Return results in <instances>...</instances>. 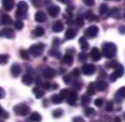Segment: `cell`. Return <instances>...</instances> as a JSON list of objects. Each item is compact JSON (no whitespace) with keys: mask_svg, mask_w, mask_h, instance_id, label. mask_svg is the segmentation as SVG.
Listing matches in <instances>:
<instances>
[{"mask_svg":"<svg viewBox=\"0 0 125 122\" xmlns=\"http://www.w3.org/2000/svg\"><path fill=\"white\" fill-rule=\"evenodd\" d=\"M102 53H103V55L105 57L110 59V58H112L116 55L117 47L114 43L107 42V43H105L103 45Z\"/></svg>","mask_w":125,"mask_h":122,"instance_id":"1","label":"cell"},{"mask_svg":"<svg viewBox=\"0 0 125 122\" xmlns=\"http://www.w3.org/2000/svg\"><path fill=\"white\" fill-rule=\"evenodd\" d=\"M28 10V5L25 1H20L17 5V11H16V17L22 19L27 14Z\"/></svg>","mask_w":125,"mask_h":122,"instance_id":"2","label":"cell"},{"mask_svg":"<svg viewBox=\"0 0 125 122\" xmlns=\"http://www.w3.org/2000/svg\"><path fill=\"white\" fill-rule=\"evenodd\" d=\"M114 69H115V71L110 75V80L112 83L115 82L119 78H121L124 74V68L120 64H118L116 67H115Z\"/></svg>","mask_w":125,"mask_h":122,"instance_id":"3","label":"cell"},{"mask_svg":"<svg viewBox=\"0 0 125 122\" xmlns=\"http://www.w3.org/2000/svg\"><path fill=\"white\" fill-rule=\"evenodd\" d=\"M44 48V45L42 43L33 44V45H31L29 48V52H30V54L32 55V56L37 57L41 56V54H43Z\"/></svg>","mask_w":125,"mask_h":122,"instance_id":"4","label":"cell"},{"mask_svg":"<svg viewBox=\"0 0 125 122\" xmlns=\"http://www.w3.org/2000/svg\"><path fill=\"white\" fill-rule=\"evenodd\" d=\"M14 112L16 113L18 116H27L30 112V108L28 105L23 104V103H20L18 105H15L14 107Z\"/></svg>","mask_w":125,"mask_h":122,"instance_id":"5","label":"cell"},{"mask_svg":"<svg viewBox=\"0 0 125 122\" xmlns=\"http://www.w3.org/2000/svg\"><path fill=\"white\" fill-rule=\"evenodd\" d=\"M98 31H99V29H98V28L96 25H91L85 31V36L90 39L94 38L97 36Z\"/></svg>","mask_w":125,"mask_h":122,"instance_id":"6","label":"cell"},{"mask_svg":"<svg viewBox=\"0 0 125 122\" xmlns=\"http://www.w3.org/2000/svg\"><path fill=\"white\" fill-rule=\"evenodd\" d=\"M96 70V67L92 65V64H85L84 66H82V71L85 75L90 76L95 72Z\"/></svg>","mask_w":125,"mask_h":122,"instance_id":"7","label":"cell"},{"mask_svg":"<svg viewBox=\"0 0 125 122\" xmlns=\"http://www.w3.org/2000/svg\"><path fill=\"white\" fill-rule=\"evenodd\" d=\"M90 56L94 62H98L102 58V54L97 47H94L90 53Z\"/></svg>","mask_w":125,"mask_h":122,"instance_id":"8","label":"cell"},{"mask_svg":"<svg viewBox=\"0 0 125 122\" xmlns=\"http://www.w3.org/2000/svg\"><path fill=\"white\" fill-rule=\"evenodd\" d=\"M44 78L46 79H51L54 78L56 75V70L52 68H47L45 69L43 72Z\"/></svg>","mask_w":125,"mask_h":122,"instance_id":"9","label":"cell"},{"mask_svg":"<svg viewBox=\"0 0 125 122\" xmlns=\"http://www.w3.org/2000/svg\"><path fill=\"white\" fill-rule=\"evenodd\" d=\"M10 73H11L12 76L15 77V78H17V77L20 76L21 74V67L20 66V65L16 64V63L13 64L11 66V68H10Z\"/></svg>","mask_w":125,"mask_h":122,"instance_id":"10","label":"cell"},{"mask_svg":"<svg viewBox=\"0 0 125 122\" xmlns=\"http://www.w3.org/2000/svg\"><path fill=\"white\" fill-rule=\"evenodd\" d=\"M124 98H125V87H121L120 89L116 91L115 99L116 100V102L121 103Z\"/></svg>","mask_w":125,"mask_h":122,"instance_id":"11","label":"cell"},{"mask_svg":"<svg viewBox=\"0 0 125 122\" xmlns=\"http://www.w3.org/2000/svg\"><path fill=\"white\" fill-rule=\"evenodd\" d=\"M47 17H46V15L44 11H37L35 15V20L36 22L38 23H43L46 20Z\"/></svg>","mask_w":125,"mask_h":122,"instance_id":"12","label":"cell"},{"mask_svg":"<svg viewBox=\"0 0 125 122\" xmlns=\"http://www.w3.org/2000/svg\"><path fill=\"white\" fill-rule=\"evenodd\" d=\"M48 12H49V15L52 18L57 16L60 12V7L58 6H52L48 9Z\"/></svg>","mask_w":125,"mask_h":122,"instance_id":"13","label":"cell"},{"mask_svg":"<svg viewBox=\"0 0 125 122\" xmlns=\"http://www.w3.org/2000/svg\"><path fill=\"white\" fill-rule=\"evenodd\" d=\"M0 34H1V36H4V37L9 38V39L13 38V36H15L14 31H13L11 28H4V29H2Z\"/></svg>","mask_w":125,"mask_h":122,"instance_id":"14","label":"cell"},{"mask_svg":"<svg viewBox=\"0 0 125 122\" xmlns=\"http://www.w3.org/2000/svg\"><path fill=\"white\" fill-rule=\"evenodd\" d=\"M2 6L7 11H10L15 6L14 0H2Z\"/></svg>","mask_w":125,"mask_h":122,"instance_id":"15","label":"cell"},{"mask_svg":"<svg viewBox=\"0 0 125 122\" xmlns=\"http://www.w3.org/2000/svg\"><path fill=\"white\" fill-rule=\"evenodd\" d=\"M64 29V24L62 21H57L52 25V31L54 33H61Z\"/></svg>","mask_w":125,"mask_h":122,"instance_id":"16","label":"cell"},{"mask_svg":"<svg viewBox=\"0 0 125 122\" xmlns=\"http://www.w3.org/2000/svg\"><path fill=\"white\" fill-rule=\"evenodd\" d=\"M95 86H96V89L98 91H104L108 87V84L105 81H98L95 84Z\"/></svg>","mask_w":125,"mask_h":122,"instance_id":"17","label":"cell"},{"mask_svg":"<svg viewBox=\"0 0 125 122\" xmlns=\"http://www.w3.org/2000/svg\"><path fill=\"white\" fill-rule=\"evenodd\" d=\"M22 83L26 86H31L33 83V78L31 75H24L22 77Z\"/></svg>","mask_w":125,"mask_h":122,"instance_id":"18","label":"cell"},{"mask_svg":"<svg viewBox=\"0 0 125 122\" xmlns=\"http://www.w3.org/2000/svg\"><path fill=\"white\" fill-rule=\"evenodd\" d=\"M108 15L109 16L113 17L114 19H120V14H119V9L117 7H114L111 11H108Z\"/></svg>","mask_w":125,"mask_h":122,"instance_id":"19","label":"cell"},{"mask_svg":"<svg viewBox=\"0 0 125 122\" xmlns=\"http://www.w3.org/2000/svg\"><path fill=\"white\" fill-rule=\"evenodd\" d=\"M79 44H80V47L81 49L83 50V51H86V50H88L90 45L87 42L85 36H82V37L79 39Z\"/></svg>","mask_w":125,"mask_h":122,"instance_id":"20","label":"cell"},{"mask_svg":"<svg viewBox=\"0 0 125 122\" xmlns=\"http://www.w3.org/2000/svg\"><path fill=\"white\" fill-rule=\"evenodd\" d=\"M77 35V32L73 28H68L65 32V36L66 40H72L75 37V36Z\"/></svg>","mask_w":125,"mask_h":122,"instance_id":"21","label":"cell"},{"mask_svg":"<svg viewBox=\"0 0 125 122\" xmlns=\"http://www.w3.org/2000/svg\"><path fill=\"white\" fill-rule=\"evenodd\" d=\"M62 62L64 64L67 65V66H71L73 64V57L72 56L71 54H65V56L63 57V60Z\"/></svg>","mask_w":125,"mask_h":122,"instance_id":"22","label":"cell"},{"mask_svg":"<svg viewBox=\"0 0 125 122\" xmlns=\"http://www.w3.org/2000/svg\"><path fill=\"white\" fill-rule=\"evenodd\" d=\"M96 92V86L94 83H90L87 87V94L89 95H94Z\"/></svg>","mask_w":125,"mask_h":122,"instance_id":"23","label":"cell"},{"mask_svg":"<svg viewBox=\"0 0 125 122\" xmlns=\"http://www.w3.org/2000/svg\"><path fill=\"white\" fill-rule=\"evenodd\" d=\"M1 22H2V23H3V24L9 25V24H11L12 23V20H11V18H10V15H2V18H1Z\"/></svg>","mask_w":125,"mask_h":122,"instance_id":"24","label":"cell"},{"mask_svg":"<svg viewBox=\"0 0 125 122\" xmlns=\"http://www.w3.org/2000/svg\"><path fill=\"white\" fill-rule=\"evenodd\" d=\"M90 101H91V98L89 95H83L82 96V104L85 106V107H86V106H88L90 103Z\"/></svg>","mask_w":125,"mask_h":122,"instance_id":"25","label":"cell"},{"mask_svg":"<svg viewBox=\"0 0 125 122\" xmlns=\"http://www.w3.org/2000/svg\"><path fill=\"white\" fill-rule=\"evenodd\" d=\"M51 100L54 104H59V103H62L63 98L60 95H53L51 98Z\"/></svg>","mask_w":125,"mask_h":122,"instance_id":"26","label":"cell"},{"mask_svg":"<svg viewBox=\"0 0 125 122\" xmlns=\"http://www.w3.org/2000/svg\"><path fill=\"white\" fill-rule=\"evenodd\" d=\"M42 120V116L38 112H33L29 117V121H41Z\"/></svg>","mask_w":125,"mask_h":122,"instance_id":"27","label":"cell"},{"mask_svg":"<svg viewBox=\"0 0 125 122\" xmlns=\"http://www.w3.org/2000/svg\"><path fill=\"white\" fill-rule=\"evenodd\" d=\"M44 34V29L42 27H37L35 28V30L33 31V35L37 37H40V36H42Z\"/></svg>","mask_w":125,"mask_h":122,"instance_id":"28","label":"cell"},{"mask_svg":"<svg viewBox=\"0 0 125 122\" xmlns=\"http://www.w3.org/2000/svg\"><path fill=\"white\" fill-rule=\"evenodd\" d=\"M33 92L35 93V96L36 99H41V98H42L44 95V91L40 90L38 87H35L33 89Z\"/></svg>","mask_w":125,"mask_h":122,"instance_id":"29","label":"cell"},{"mask_svg":"<svg viewBox=\"0 0 125 122\" xmlns=\"http://www.w3.org/2000/svg\"><path fill=\"white\" fill-rule=\"evenodd\" d=\"M9 55L7 54H0V65H6L8 62Z\"/></svg>","mask_w":125,"mask_h":122,"instance_id":"30","label":"cell"},{"mask_svg":"<svg viewBox=\"0 0 125 122\" xmlns=\"http://www.w3.org/2000/svg\"><path fill=\"white\" fill-rule=\"evenodd\" d=\"M86 18L87 20H89L90 21H98V19L95 15H94L91 11H88L86 13Z\"/></svg>","mask_w":125,"mask_h":122,"instance_id":"31","label":"cell"},{"mask_svg":"<svg viewBox=\"0 0 125 122\" xmlns=\"http://www.w3.org/2000/svg\"><path fill=\"white\" fill-rule=\"evenodd\" d=\"M108 11H109V7L107 4L103 3L102 5H101L100 7H99V12H100L101 15L107 14V13H108Z\"/></svg>","mask_w":125,"mask_h":122,"instance_id":"32","label":"cell"},{"mask_svg":"<svg viewBox=\"0 0 125 122\" xmlns=\"http://www.w3.org/2000/svg\"><path fill=\"white\" fill-rule=\"evenodd\" d=\"M63 115V110L62 108H57L52 112V116L54 118H59Z\"/></svg>","mask_w":125,"mask_h":122,"instance_id":"33","label":"cell"},{"mask_svg":"<svg viewBox=\"0 0 125 122\" xmlns=\"http://www.w3.org/2000/svg\"><path fill=\"white\" fill-rule=\"evenodd\" d=\"M113 108H114V104H113V102L111 100H109V101L107 103V104L105 106V110L107 112H112L113 111Z\"/></svg>","mask_w":125,"mask_h":122,"instance_id":"34","label":"cell"},{"mask_svg":"<svg viewBox=\"0 0 125 122\" xmlns=\"http://www.w3.org/2000/svg\"><path fill=\"white\" fill-rule=\"evenodd\" d=\"M49 54L52 55V57H57V58H61V53L58 51V49H52L51 51L49 52Z\"/></svg>","mask_w":125,"mask_h":122,"instance_id":"35","label":"cell"},{"mask_svg":"<svg viewBox=\"0 0 125 122\" xmlns=\"http://www.w3.org/2000/svg\"><path fill=\"white\" fill-rule=\"evenodd\" d=\"M70 91H69L68 89H63L61 91L60 95L63 98V99H67L69 97V95H70Z\"/></svg>","mask_w":125,"mask_h":122,"instance_id":"36","label":"cell"},{"mask_svg":"<svg viewBox=\"0 0 125 122\" xmlns=\"http://www.w3.org/2000/svg\"><path fill=\"white\" fill-rule=\"evenodd\" d=\"M87 60V54L85 53H80L78 54V61L81 62H85Z\"/></svg>","mask_w":125,"mask_h":122,"instance_id":"37","label":"cell"},{"mask_svg":"<svg viewBox=\"0 0 125 122\" xmlns=\"http://www.w3.org/2000/svg\"><path fill=\"white\" fill-rule=\"evenodd\" d=\"M78 93H77L76 91H70V95H69V97L67 99H70L72 100H73V101H77V100H78Z\"/></svg>","mask_w":125,"mask_h":122,"instance_id":"38","label":"cell"},{"mask_svg":"<svg viewBox=\"0 0 125 122\" xmlns=\"http://www.w3.org/2000/svg\"><path fill=\"white\" fill-rule=\"evenodd\" d=\"M31 3L35 7H41L42 5H43V1L42 0H31Z\"/></svg>","mask_w":125,"mask_h":122,"instance_id":"39","label":"cell"},{"mask_svg":"<svg viewBox=\"0 0 125 122\" xmlns=\"http://www.w3.org/2000/svg\"><path fill=\"white\" fill-rule=\"evenodd\" d=\"M14 25H15V28H16L17 30H21V29H23V23L21 20L15 21Z\"/></svg>","mask_w":125,"mask_h":122,"instance_id":"40","label":"cell"},{"mask_svg":"<svg viewBox=\"0 0 125 122\" xmlns=\"http://www.w3.org/2000/svg\"><path fill=\"white\" fill-rule=\"evenodd\" d=\"M0 116L4 119H7L9 117V114L7 112H6L3 108H2L1 106H0Z\"/></svg>","mask_w":125,"mask_h":122,"instance_id":"41","label":"cell"},{"mask_svg":"<svg viewBox=\"0 0 125 122\" xmlns=\"http://www.w3.org/2000/svg\"><path fill=\"white\" fill-rule=\"evenodd\" d=\"M20 56L23 59H25V60H28L29 59V54L28 51H26L24 49H21L20 50Z\"/></svg>","mask_w":125,"mask_h":122,"instance_id":"42","label":"cell"},{"mask_svg":"<svg viewBox=\"0 0 125 122\" xmlns=\"http://www.w3.org/2000/svg\"><path fill=\"white\" fill-rule=\"evenodd\" d=\"M94 112V109L92 108H86V109H85V115L86 116H90L91 115H93Z\"/></svg>","mask_w":125,"mask_h":122,"instance_id":"43","label":"cell"},{"mask_svg":"<svg viewBox=\"0 0 125 122\" xmlns=\"http://www.w3.org/2000/svg\"><path fill=\"white\" fill-rule=\"evenodd\" d=\"M76 23H77V25H78V27H82V26L84 25V20H83V18H82V16L77 17Z\"/></svg>","mask_w":125,"mask_h":122,"instance_id":"44","label":"cell"},{"mask_svg":"<svg viewBox=\"0 0 125 122\" xmlns=\"http://www.w3.org/2000/svg\"><path fill=\"white\" fill-rule=\"evenodd\" d=\"M119 63L116 62V61H111V62H108L107 64V66L108 68H115L117 66V65H118Z\"/></svg>","mask_w":125,"mask_h":122,"instance_id":"45","label":"cell"},{"mask_svg":"<svg viewBox=\"0 0 125 122\" xmlns=\"http://www.w3.org/2000/svg\"><path fill=\"white\" fill-rule=\"evenodd\" d=\"M103 100H102V99H96L94 100V105L96 106V107H102L103 106Z\"/></svg>","mask_w":125,"mask_h":122,"instance_id":"46","label":"cell"},{"mask_svg":"<svg viewBox=\"0 0 125 122\" xmlns=\"http://www.w3.org/2000/svg\"><path fill=\"white\" fill-rule=\"evenodd\" d=\"M83 2L86 5V6H88V7L94 6V3H95L94 0H83Z\"/></svg>","mask_w":125,"mask_h":122,"instance_id":"47","label":"cell"},{"mask_svg":"<svg viewBox=\"0 0 125 122\" xmlns=\"http://www.w3.org/2000/svg\"><path fill=\"white\" fill-rule=\"evenodd\" d=\"M63 81L65 84H70L71 82V77L70 75H65L63 77Z\"/></svg>","mask_w":125,"mask_h":122,"instance_id":"48","label":"cell"},{"mask_svg":"<svg viewBox=\"0 0 125 122\" xmlns=\"http://www.w3.org/2000/svg\"><path fill=\"white\" fill-rule=\"evenodd\" d=\"M72 75H73L74 77H79V75H80V71H79L78 68L74 69V70L72 71Z\"/></svg>","mask_w":125,"mask_h":122,"instance_id":"49","label":"cell"},{"mask_svg":"<svg viewBox=\"0 0 125 122\" xmlns=\"http://www.w3.org/2000/svg\"><path fill=\"white\" fill-rule=\"evenodd\" d=\"M52 43H53L52 44H53L54 49H57V47H58V45H59V43H60L59 39H58V38H54L53 42H52Z\"/></svg>","mask_w":125,"mask_h":122,"instance_id":"50","label":"cell"},{"mask_svg":"<svg viewBox=\"0 0 125 122\" xmlns=\"http://www.w3.org/2000/svg\"><path fill=\"white\" fill-rule=\"evenodd\" d=\"M73 86L76 87L77 89H78V90H81L82 89V85L79 83V82H78V81H75V83H74V84H73Z\"/></svg>","mask_w":125,"mask_h":122,"instance_id":"51","label":"cell"},{"mask_svg":"<svg viewBox=\"0 0 125 122\" xmlns=\"http://www.w3.org/2000/svg\"><path fill=\"white\" fill-rule=\"evenodd\" d=\"M119 33L122 34V35H124L125 34V26L124 25L120 26V27L119 28Z\"/></svg>","mask_w":125,"mask_h":122,"instance_id":"52","label":"cell"},{"mask_svg":"<svg viewBox=\"0 0 125 122\" xmlns=\"http://www.w3.org/2000/svg\"><path fill=\"white\" fill-rule=\"evenodd\" d=\"M5 95H6V92L3 89L0 87V99H2V98L5 97Z\"/></svg>","mask_w":125,"mask_h":122,"instance_id":"53","label":"cell"},{"mask_svg":"<svg viewBox=\"0 0 125 122\" xmlns=\"http://www.w3.org/2000/svg\"><path fill=\"white\" fill-rule=\"evenodd\" d=\"M43 87L45 89H49L51 87V84H50L49 82H46V83H43Z\"/></svg>","mask_w":125,"mask_h":122,"instance_id":"54","label":"cell"},{"mask_svg":"<svg viewBox=\"0 0 125 122\" xmlns=\"http://www.w3.org/2000/svg\"><path fill=\"white\" fill-rule=\"evenodd\" d=\"M73 121H74V122H83L84 120H83V118H82V117H74L73 119Z\"/></svg>","mask_w":125,"mask_h":122,"instance_id":"55","label":"cell"},{"mask_svg":"<svg viewBox=\"0 0 125 122\" xmlns=\"http://www.w3.org/2000/svg\"><path fill=\"white\" fill-rule=\"evenodd\" d=\"M57 1H59L60 2H62V3H64V4H70V0H57Z\"/></svg>","mask_w":125,"mask_h":122,"instance_id":"56","label":"cell"},{"mask_svg":"<svg viewBox=\"0 0 125 122\" xmlns=\"http://www.w3.org/2000/svg\"><path fill=\"white\" fill-rule=\"evenodd\" d=\"M67 103H68L70 105L73 106V105H75L76 101H73V100H70V99H67Z\"/></svg>","mask_w":125,"mask_h":122,"instance_id":"57","label":"cell"},{"mask_svg":"<svg viewBox=\"0 0 125 122\" xmlns=\"http://www.w3.org/2000/svg\"><path fill=\"white\" fill-rule=\"evenodd\" d=\"M115 121H116V122H119V121H120V118H119V117H115Z\"/></svg>","mask_w":125,"mask_h":122,"instance_id":"58","label":"cell"},{"mask_svg":"<svg viewBox=\"0 0 125 122\" xmlns=\"http://www.w3.org/2000/svg\"><path fill=\"white\" fill-rule=\"evenodd\" d=\"M115 1H116V2H119V1H120V0H115Z\"/></svg>","mask_w":125,"mask_h":122,"instance_id":"59","label":"cell"},{"mask_svg":"<svg viewBox=\"0 0 125 122\" xmlns=\"http://www.w3.org/2000/svg\"><path fill=\"white\" fill-rule=\"evenodd\" d=\"M124 20H125V14H124Z\"/></svg>","mask_w":125,"mask_h":122,"instance_id":"60","label":"cell"},{"mask_svg":"<svg viewBox=\"0 0 125 122\" xmlns=\"http://www.w3.org/2000/svg\"><path fill=\"white\" fill-rule=\"evenodd\" d=\"M107 1H111V0H107Z\"/></svg>","mask_w":125,"mask_h":122,"instance_id":"61","label":"cell"}]
</instances>
